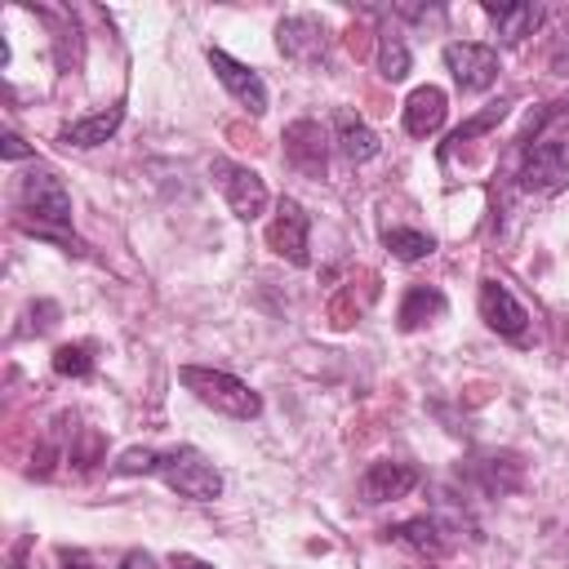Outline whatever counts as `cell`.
I'll use <instances>...</instances> for the list:
<instances>
[{"label":"cell","mask_w":569,"mask_h":569,"mask_svg":"<svg viewBox=\"0 0 569 569\" xmlns=\"http://www.w3.org/2000/svg\"><path fill=\"white\" fill-rule=\"evenodd\" d=\"M276 44L284 58H298V62H316L325 58V22L298 13V18H284L276 27Z\"/></svg>","instance_id":"11"},{"label":"cell","mask_w":569,"mask_h":569,"mask_svg":"<svg viewBox=\"0 0 569 569\" xmlns=\"http://www.w3.org/2000/svg\"><path fill=\"white\" fill-rule=\"evenodd\" d=\"M445 311V293L440 289H427V284H413L400 302V329H418L427 320H436Z\"/></svg>","instance_id":"18"},{"label":"cell","mask_w":569,"mask_h":569,"mask_svg":"<svg viewBox=\"0 0 569 569\" xmlns=\"http://www.w3.org/2000/svg\"><path fill=\"white\" fill-rule=\"evenodd\" d=\"M485 18H489L493 31L502 36V44H520L525 36L538 31L542 9H538V4H485Z\"/></svg>","instance_id":"15"},{"label":"cell","mask_w":569,"mask_h":569,"mask_svg":"<svg viewBox=\"0 0 569 569\" xmlns=\"http://www.w3.org/2000/svg\"><path fill=\"white\" fill-rule=\"evenodd\" d=\"M382 240H387V249H391L400 262H418V258H427V253L436 249V240H431L427 231H409V227H387Z\"/></svg>","instance_id":"20"},{"label":"cell","mask_w":569,"mask_h":569,"mask_svg":"<svg viewBox=\"0 0 569 569\" xmlns=\"http://www.w3.org/2000/svg\"><path fill=\"white\" fill-rule=\"evenodd\" d=\"M187 569H209V565H187Z\"/></svg>","instance_id":"27"},{"label":"cell","mask_w":569,"mask_h":569,"mask_svg":"<svg viewBox=\"0 0 569 569\" xmlns=\"http://www.w3.org/2000/svg\"><path fill=\"white\" fill-rule=\"evenodd\" d=\"M569 182V142L565 138H533L520 156V187L525 191H538V196H551Z\"/></svg>","instance_id":"5"},{"label":"cell","mask_w":569,"mask_h":569,"mask_svg":"<svg viewBox=\"0 0 569 569\" xmlns=\"http://www.w3.org/2000/svg\"><path fill=\"white\" fill-rule=\"evenodd\" d=\"M445 67H449V76H453V84L462 93H485L498 80V53H493V44L453 40V44H445Z\"/></svg>","instance_id":"6"},{"label":"cell","mask_w":569,"mask_h":569,"mask_svg":"<svg viewBox=\"0 0 569 569\" xmlns=\"http://www.w3.org/2000/svg\"><path fill=\"white\" fill-rule=\"evenodd\" d=\"M178 378H182V387H187L200 405H209V409H213V413H222V418L249 422V418H258V413H262V396H258L249 382H240L236 373H227V369L182 365V369H178Z\"/></svg>","instance_id":"1"},{"label":"cell","mask_w":569,"mask_h":569,"mask_svg":"<svg viewBox=\"0 0 569 569\" xmlns=\"http://www.w3.org/2000/svg\"><path fill=\"white\" fill-rule=\"evenodd\" d=\"M480 320L493 329V333H502V338H525V329H529V311L516 302V293L507 289V284H498V280H485L480 284Z\"/></svg>","instance_id":"9"},{"label":"cell","mask_w":569,"mask_h":569,"mask_svg":"<svg viewBox=\"0 0 569 569\" xmlns=\"http://www.w3.org/2000/svg\"><path fill=\"white\" fill-rule=\"evenodd\" d=\"M284 156L302 173H325V129L316 120H298L284 129Z\"/></svg>","instance_id":"13"},{"label":"cell","mask_w":569,"mask_h":569,"mask_svg":"<svg viewBox=\"0 0 569 569\" xmlns=\"http://www.w3.org/2000/svg\"><path fill=\"white\" fill-rule=\"evenodd\" d=\"M502 116H507V102H493V107H485L480 116H471V120H467V124H462V129H458V133H453L449 142H453V147H462V142H471L476 133H485L489 124H498Z\"/></svg>","instance_id":"23"},{"label":"cell","mask_w":569,"mask_h":569,"mask_svg":"<svg viewBox=\"0 0 569 569\" xmlns=\"http://www.w3.org/2000/svg\"><path fill=\"white\" fill-rule=\"evenodd\" d=\"M89 351H93L89 342H67V347L53 351V369L62 378H89V369H93V356Z\"/></svg>","instance_id":"21"},{"label":"cell","mask_w":569,"mask_h":569,"mask_svg":"<svg viewBox=\"0 0 569 569\" xmlns=\"http://www.w3.org/2000/svg\"><path fill=\"white\" fill-rule=\"evenodd\" d=\"M378 71H382L391 84L409 76V44H405L400 31H382V36H378Z\"/></svg>","instance_id":"19"},{"label":"cell","mask_w":569,"mask_h":569,"mask_svg":"<svg viewBox=\"0 0 569 569\" xmlns=\"http://www.w3.org/2000/svg\"><path fill=\"white\" fill-rule=\"evenodd\" d=\"M445 111H449L445 89L422 84V89H413V93L405 98V129H409L413 138H431V133L445 124Z\"/></svg>","instance_id":"12"},{"label":"cell","mask_w":569,"mask_h":569,"mask_svg":"<svg viewBox=\"0 0 569 569\" xmlns=\"http://www.w3.org/2000/svg\"><path fill=\"white\" fill-rule=\"evenodd\" d=\"M22 156H31V147L18 133H4V160H22Z\"/></svg>","instance_id":"24"},{"label":"cell","mask_w":569,"mask_h":569,"mask_svg":"<svg viewBox=\"0 0 569 569\" xmlns=\"http://www.w3.org/2000/svg\"><path fill=\"white\" fill-rule=\"evenodd\" d=\"M387 538H396V542H405V547H413V551H422V556H445V551H449V538H445L440 520H431V516L405 520V525L387 529Z\"/></svg>","instance_id":"17"},{"label":"cell","mask_w":569,"mask_h":569,"mask_svg":"<svg viewBox=\"0 0 569 569\" xmlns=\"http://www.w3.org/2000/svg\"><path fill=\"white\" fill-rule=\"evenodd\" d=\"M307 236H311V218L302 213V204L298 200H280V209H276V222L267 227V244L280 253V258H289L293 267H307Z\"/></svg>","instance_id":"8"},{"label":"cell","mask_w":569,"mask_h":569,"mask_svg":"<svg viewBox=\"0 0 569 569\" xmlns=\"http://www.w3.org/2000/svg\"><path fill=\"white\" fill-rule=\"evenodd\" d=\"M18 200H22V213L36 218V227H31L36 236L53 240V236H62L71 227V196L49 169H31L22 178V187H18Z\"/></svg>","instance_id":"2"},{"label":"cell","mask_w":569,"mask_h":569,"mask_svg":"<svg viewBox=\"0 0 569 569\" xmlns=\"http://www.w3.org/2000/svg\"><path fill=\"white\" fill-rule=\"evenodd\" d=\"M333 142H338V151H342L347 160H356V164H365V160H373V156L382 151L378 133H373L356 111H338V116H333Z\"/></svg>","instance_id":"14"},{"label":"cell","mask_w":569,"mask_h":569,"mask_svg":"<svg viewBox=\"0 0 569 569\" xmlns=\"http://www.w3.org/2000/svg\"><path fill=\"white\" fill-rule=\"evenodd\" d=\"M62 565H67V569H89L80 556H67V551H62Z\"/></svg>","instance_id":"26"},{"label":"cell","mask_w":569,"mask_h":569,"mask_svg":"<svg viewBox=\"0 0 569 569\" xmlns=\"http://www.w3.org/2000/svg\"><path fill=\"white\" fill-rule=\"evenodd\" d=\"M120 120H124V107H102V111H93V116L71 120V124L62 129V142H67V147H98V142H107V138L120 129Z\"/></svg>","instance_id":"16"},{"label":"cell","mask_w":569,"mask_h":569,"mask_svg":"<svg viewBox=\"0 0 569 569\" xmlns=\"http://www.w3.org/2000/svg\"><path fill=\"white\" fill-rule=\"evenodd\" d=\"M204 58H209L213 76L222 80V89H227V93H231L249 116H262V111H267V84H262V76H258L253 67L236 62V58H231V53H222V49H209Z\"/></svg>","instance_id":"7"},{"label":"cell","mask_w":569,"mask_h":569,"mask_svg":"<svg viewBox=\"0 0 569 569\" xmlns=\"http://www.w3.org/2000/svg\"><path fill=\"white\" fill-rule=\"evenodd\" d=\"M209 178H213V187L222 191V200H227V209L240 218V222H253V218H262V209H267V182L249 169V164H236V160H227V156H218L213 164H209Z\"/></svg>","instance_id":"4"},{"label":"cell","mask_w":569,"mask_h":569,"mask_svg":"<svg viewBox=\"0 0 569 569\" xmlns=\"http://www.w3.org/2000/svg\"><path fill=\"white\" fill-rule=\"evenodd\" d=\"M413 485H418V467L413 462L382 458V462H369V471L360 480V493H365V502H391V498H405Z\"/></svg>","instance_id":"10"},{"label":"cell","mask_w":569,"mask_h":569,"mask_svg":"<svg viewBox=\"0 0 569 569\" xmlns=\"http://www.w3.org/2000/svg\"><path fill=\"white\" fill-rule=\"evenodd\" d=\"M120 569H156V565H151V556H138V551H133V556H129Z\"/></svg>","instance_id":"25"},{"label":"cell","mask_w":569,"mask_h":569,"mask_svg":"<svg viewBox=\"0 0 569 569\" xmlns=\"http://www.w3.org/2000/svg\"><path fill=\"white\" fill-rule=\"evenodd\" d=\"M156 467H160V453L156 449H124L116 458V471L120 476H156Z\"/></svg>","instance_id":"22"},{"label":"cell","mask_w":569,"mask_h":569,"mask_svg":"<svg viewBox=\"0 0 569 569\" xmlns=\"http://www.w3.org/2000/svg\"><path fill=\"white\" fill-rule=\"evenodd\" d=\"M156 476H160L173 493H182V498H191V502H213V498L222 493V471H218L204 453H196V449H169V453H160Z\"/></svg>","instance_id":"3"}]
</instances>
